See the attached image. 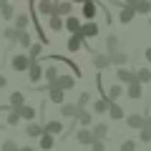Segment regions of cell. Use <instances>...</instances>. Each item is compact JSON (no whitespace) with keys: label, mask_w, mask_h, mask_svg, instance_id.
Here are the masks:
<instances>
[{"label":"cell","mask_w":151,"mask_h":151,"mask_svg":"<svg viewBox=\"0 0 151 151\" xmlns=\"http://www.w3.org/2000/svg\"><path fill=\"white\" fill-rule=\"evenodd\" d=\"M78 103H60V116H63V119H76V113H78Z\"/></svg>","instance_id":"30bf717a"},{"label":"cell","mask_w":151,"mask_h":151,"mask_svg":"<svg viewBox=\"0 0 151 151\" xmlns=\"http://www.w3.org/2000/svg\"><path fill=\"white\" fill-rule=\"evenodd\" d=\"M146 124H149V126H151V113H149V116H146Z\"/></svg>","instance_id":"c3c4849f"},{"label":"cell","mask_w":151,"mask_h":151,"mask_svg":"<svg viewBox=\"0 0 151 151\" xmlns=\"http://www.w3.org/2000/svg\"><path fill=\"white\" fill-rule=\"evenodd\" d=\"M124 3H126V5H134V3H136V0H124Z\"/></svg>","instance_id":"7dc6e473"},{"label":"cell","mask_w":151,"mask_h":151,"mask_svg":"<svg viewBox=\"0 0 151 151\" xmlns=\"http://www.w3.org/2000/svg\"><path fill=\"white\" fill-rule=\"evenodd\" d=\"M38 139H40V149H53V144H55V136L48 134V131H43Z\"/></svg>","instance_id":"f546056e"},{"label":"cell","mask_w":151,"mask_h":151,"mask_svg":"<svg viewBox=\"0 0 151 151\" xmlns=\"http://www.w3.org/2000/svg\"><path fill=\"white\" fill-rule=\"evenodd\" d=\"M35 8H38V13H43V15H53L55 13V0H40Z\"/></svg>","instance_id":"ac0fdd59"},{"label":"cell","mask_w":151,"mask_h":151,"mask_svg":"<svg viewBox=\"0 0 151 151\" xmlns=\"http://www.w3.org/2000/svg\"><path fill=\"white\" fill-rule=\"evenodd\" d=\"M63 28L68 33H78L81 30V20H78V18L73 15V13H70V15H65V20H63Z\"/></svg>","instance_id":"7c38bea8"},{"label":"cell","mask_w":151,"mask_h":151,"mask_svg":"<svg viewBox=\"0 0 151 151\" xmlns=\"http://www.w3.org/2000/svg\"><path fill=\"white\" fill-rule=\"evenodd\" d=\"M40 53H43V43H40V40L28 45V55H30V58H40Z\"/></svg>","instance_id":"8d00e7d4"},{"label":"cell","mask_w":151,"mask_h":151,"mask_svg":"<svg viewBox=\"0 0 151 151\" xmlns=\"http://www.w3.org/2000/svg\"><path fill=\"white\" fill-rule=\"evenodd\" d=\"M121 149H124V151H134V149H136V141H131V139H126L124 144H121Z\"/></svg>","instance_id":"ee69618b"},{"label":"cell","mask_w":151,"mask_h":151,"mask_svg":"<svg viewBox=\"0 0 151 151\" xmlns=\"http://www.w3.org/2000/svg\"><path fill=\"white\" fill-rule=\"evenodd\" d=\"M28 78H30V83H38L40 78H43V63L38 58H30V65H28Z\"/></svg>","instance_id":"7a4b0ae2"},{"label":"cell","mask_w":151,"mask_h":151,"mask_svg":"<svg viewBox=\"0 0 151 151\" xmlns=\"http://www.w3.org/2000/svg\"><path fill=\"white\" fill-rule=\"evenodd\" d=\"M30 43H33V40H30V33H28V28H25V30H20V33H18V45L28 48Z\"/></svg>","instance_id":"f35d334b"},{"label":"cell","mask_w":151,"mask_h":151,"mask_svg":"<svg viewBox=\"0 0 151 151\" xmlns=\"http://www.w3.org/2000/svg\"><path fill=\"white\" fill-rule=\"evenodd\" d=\"M139 139L144 141V144H151V126H149V124H144V126L139 129Z\"/></svg>","instance_id":"74e56055"},{"label":"cell","mask_w":151,"mask_h":151,"mask_svg":"<svg viewBox=\"0 0 151 151\" xmlns=\"http://www.w3.org/2000/svg\"><path fill=\"white\" fill-rule=\"evenodd\" d=\"M96 13H98V3L96 0H86V3H83V18H86V20H93Z\"/></svg>","instance_id":"8fae6325"},{"label":"cell","mask_w":151,"mask_h":151,"mask_svg":"<svg viewBox=\"0 0 151 151\" xmlns=\"http://www.w3.org/2000/svg\"><path fill=\"white\" fill-rule=\"evenodd\" d=\"M55 13L58 15H70L73 13V3L70 0H55Z\"/></svg>","instance_id":"e0dca14e"},{"label":"cell","mask_w":151,"mask_h":151,"mask_svg":"<svg viewBox=\"0 0 151 151\" xmlns=\"http://www.w3.org/2000/svg\"><path fill=\"white\" fill-rule=\"evenodd\" d=\"M43 131H48V134H53V136H55V134H60V131H63V124H60L58 119H50L48 124L43 126Z\"/></svg>","instance_id":"f1b7e54d"},{"label":"cell","mask_w":151,"mask_h":151,"mask_svg":"<svg viewBox=\"0 0 151 151\" xmlns=\"http://www.w3.org/2000/svg\"><path fill=\"white\" fill-rule=\"evenodd\" d=\"M81 45H83V35H81V33H70L65 48H68L70 53H76V50H81Z\"/></svg>","instance_id":"9c48e42d"},{"label":"cell","mask_w":151,"mask_h":151,"mask_svg":"<svg viewBox=\"0 0 151 151\" xmlns=\"http://www.w3.org/2000/svg\"><path fill=\"white\" fill-rule=\"evenodd\" d=\"M144 58H146V60L151 63V48H146V50H144Z\"/></svg>","instance_id":"f6af8a7d"},{"label":"cell","mask_w":151,"mask_h":151,"mask_svg":"<svg viewBox=\"0 0 151 151\" xmlns=\"http://www.w3.org/2000/svg\"><path fill=\"white\" fill-rule=\"evenodd\" d=\"M13 70H28V65H30V55H23V53H18V55H13Z\"/></svg>","instance_id":"52a82bcc"},{"label":"cell","mask_w":151,"mask_h":151,"mask_svg":"<svg viewBox=\"0 0 151 151\" xmlns=\"http://www.w3.org/2000/svg\"><path fill=\"white\" fill-rule=\"evenodd\" d=\"M88 103H91V93H88V91H83L81 96H78V106H81V108H86Z\"/></svg>","instance_id":"60d3db41"},{"label":"cell","mask_w":151,"mask_h":151,"mask_svg":"<svg viewBox=\"0 0 151 151\" xmlns=\"http://www.w3.org/2000/svg\"><path fill=\"white\" fill-rule=\"evenodd\" d=\"M116 76H119L121 83H129V81H134V78H136V70H131V68H126V65H121V68L116 70Z\"/></svg>","instance_id":"ffe728a7"},{"label":"cell","mask_w":151,"mask_h":151,"mask_svg":"<svg viewBox=\"0 0 151 151\" xmlns=\"http://www.w3.org/2000/svg\"><path fill=\"white\" fill-rule=\"evenodd\" d=\"M121 93H124V86H121V83H113V86L106 91V98H108V101H116Z\"/></svg>","instance_id":"4dcf8cb0"},{"label":"cell","mask_w":151,"mask_h":151,"mask_svg":"<svg viewBox=\"0 0 151 151\" xmlns=\"http://www.w3.org/2000/svg\"><path fill=\"white\" fill-rule=\"evenodd\" d=\"M108 58H111V65H126V63H129V55L121 53V50H111Z\"/></svg>","instance_id":"44dd1931"},{"label":"cell","mask_w":151,"mask_h":151,"mask_svg":"<svg viewBox=\"0 0 151 151\" xmlns=\"http://www.w3.org/2000/svg\"><path fill=\"white\" fill-rule=\"evenodd\" d=\"M28 3H30V0H28Z\"/></svg>","instance_id":"f907efd6"},{"label":"cell","mask_w":151,"mask_h":151,"mask_svg":"<svg viewBox=\"0 0 151 151\" xmlns=\"http://www.w3.org/2000/svg\"><path fill=\"white\" fill-rule=\"evenodd\" d=\"M45 91H48V101L58 103V106H60V103L65 101V91H63V88H60V86H55V83H50V86L45 88Z\"/></svg>","instance_id":"277c9868"},{"label":"cell","mask_w":151,"mask_h":151,"mask_svg":"<svg viewBox=\"0 0 151 151\" xmlns=\"http://www.w3.org/2000/svg\"><path fill=\"white\" fill-rule=\"evenodd\" d=\"M43 78L48 83H55V78H58V68L53 65V60H50V65H43Z\"/></svg>","instance_id":"d4e9b609"},{"label":"cell","mask_w":151,"mask_h":151,"mask_svg":"<svg viewBox=\"0 0 151 151\" xmlns=\"http://www.w3.org/2000/svg\"><path fill=\"white\" fill-rule=\"evenodd\" d=\"M103 146H106V144H103V139H93L91 141V149L93 151H103Z\"/></svg>","instance_id":"b9f144b4"},{"label":"cell","mask_w":151,"mask_h":151,"mask_svg":"<svg viewBox=\"0 0 151 151\" xmlns=\"http://www.w3.org/2000/svg\"><path fill=\"white\" fill-rule=\"evenodd\" d=\"M18 113H20V119H23V121H33L38 111H35L33 106H28V103H23V106H18Z\"/></svg>","instance_id":"7402d4cb"},{"label":"cell","mask_w":151,"mask_h":151,"mask_svg":"<svg viewBox=\"0 0 151 151\" xmlns=\"http://www.w3.org/2000/svg\"><path fill=\"white\" fill-rule=\"evenodd\" d=\"M108 103H111V101H108L106 96L98 98V101H93V113H106L108 111Z\"/></svg>","instance_id":"836d02e7"},{"label":"cell","mask_w":151,"mask_h":151,"mask_svg":"<svg viewBox=\"0 0 151 151\" xmlns=\"http://www.w3.org/2000/svg\"><path fill=\"white\" fill-rule=\"evenodd\" d=\"M76 141H78V144H83V146H91V141H93V131L88 129V126H83V129L76 134Z\"/></svg>","instance_id":"4fadbf2b"},{"label":"cell","mask_w":151,"mask_h":151,"mask_svg":"<svg viewBox=\"0 0 151 151\" xmlns=\"http://www.w3.org/2000/svg\"><path fill=\"white\" fill-rule=\"evenodd\" d=\"M48 30H63V15H58V13L48 15Z\"/></svg>","instance_id":"4316f807"},{"label":"cell","mask_w":151,"mask_h":151,"mask_svg":"<svg viewBox=\"0 0 151 151\" xmlns=\"http://www.w3.org/2000/svg\"><path fill=\"white\" fill-rule=\"evenodd\" d=\"M106 113L111 116L113 121H121V119L126 116V111H124V108H121V106H119L116 101H111V103H108V111H106Z\"/></svg>","instance_id":"5bb4252c"},{"label":"cell","mask_w":151,"mask_h":151,"mask_svg":"<svg viewBox=\"0 0 151 151\" xmlns=\"http://www.w3.org/2000/svg\"><path fill=\"white\" fill-rule=\"evenodd\" d=\"M98 30H101V28H98L96 20H86V23H81V30H78V33L83 35V40H88V38H96Z\"/></svg>","instance_id":"3957f363"},{"label":"cell","mask_w":151,"mask_h":151,"mask_svg":"<svg viewBox=\"0 0 151 151\" xmlns=\"http://www.w3.org/2000/svg\"><path fill=\"white\" fill-rule=\"evenodd\" d=\"M28 23H30V15H25V13H15V15H13V25L20 28V30H25Z\"/></svg>","instance_id":"484cf974"},{"label":"cell","mask_w":151,"mask_h":151,"mask_svg":"<svg viewBox=\"0 0 151 151\" xmlns=\"http://www.w3.org/2000/svg\"><path fill=\"white\" fill-rule=\"evenodd\" d=\"M18 33H20V28L10 25V28H5V30H3V38H5V40H10V43H18Z\"/></svg>","instance_id":"d6a6232c"},{"label":"cell","mask_w":151,"mask_h":151,"mask_svg":"<svg viewBox=\"0 0 151 151\" xmlns=\"http://www.w3.org/2000/svg\"><path fill=\"white\" fill-rule=\"evenodd\" d=\"M40 134H43V126L35 124V121H28V126H25V136L28 139H38Z\"/></svg>","instance_id":"d6986e66"},{"label":"cell","mask_w":151,"mask_h":151,"mask_svg":"<svg viewBox=\"0 0 151 151\" xmlns=\"http://www.w3.org/2000/svg\"><path fill=\"white\" fill-rule=\"evenodd\" d=\"M124 121H126V126H129V129H134V131H139L141 126L146 124V119L141 116V113H129V116H124Z\"/></svg>","instance_id":"8992f818"},{"label":"cell","mask_w":151,"mask_h":151,"mask_svg":"<svg viewBox=\"0 0 151 151\" xmlns=\"http://www.w3.org/2000/svg\"><path fill=\"white\" fill-rule=\"evenodd\" d=\"M106 50H108V53H111V50H119V35H113V33H111V35L106 38Z\"/></svg>","instance_id":"ab89813d"},{"label":"cell","mask_w":151,"mask_h":151,"mask_svg":"<svg viewBox=\"0 0 151 151\" xmlns=\"http://www.w3.org/2000/svg\"><path fill=\"white\" fill-rule=\"evenodd\" d=\"M108 65H111L108 53H93V68H96V70H106Z\"/></svg>","instance_id":"ba28073f"},{"label":"cell","mask_w":151,"mask_h":151,"mask_svg":"<svg viewBox=\"0 0 151 151\" xmlns=\"http://www.w3.org/2000/svg\"><path fill=\"white\" fill-rule=\"evenodd\" d=\"M18 121H20V113H18V108H8V116H5V126H15Z\"/></svg>","instance_id":"1f68e13d"},{"label":"cell","mask_w":151,"mask_h":151,"mask_svg":"<svg viewBox=\"0 0 151 151\" xmlns=\"http://www.w3.org/2000/svg\"><path fill=\"white\" fill-rule=\"evenodd\" d=\"M91 131H93V139H106L108 136V126L106 124H96Z\"/></svg>","instance_id":"d590c367"},{"label":"cell","mask_w":151,"mask_h":151,"mask_svg":"<svg viewBox=\"0 0 151 151\" xmlns=\"http://www.w3.org/2000/svg\"><path fill=\"white\" fill-rule=\"evenodd\" d=\"M3 149H5V151H18V144L8 139V141H3Z\"/></svg>","instance_id":"7bdbcfd3"},{"label":"cell","mask_w":151,"mask_h":151,"mask_svg":"<svg viewBox=\"0 0 151 151\" xmlns=\"http://www.w3.org/2000/svg\"><path fill=\"white\" fill-rule=\"evenodd\" d=\"M55 86H60L63 91H70V88L76 86V76H60V73H58V78H55Z\"/></svg>","instance_id":"9a60e30c"},{"label":"cell","mask_w":151,"mask_h":151,"mask_svg":"<svg viewBox=\"0 0 151 151\" xmlns=\"http://www.w3.org/2000/svg\"><path fill=\"white\" fill-rule=\"evenodd\" d=\"M124 93L131 98V101H141V98H144V83H139V81L134 78V81H129V83H126Z\"/></svg>","instance_id":"6da1fadb"},{"label":"cell","mask_w":151,"mask_h":151,"mask_svg":"<svg viewBox=\"0 0 151 151\" xmlns=\"http://www.w3.org/2000/svg\"><path fill=\"white\" fill-rule=\"evenodd\" d=\"M134 10H136V15H149L151 13V0H136Z\"/></svg>","instance_id":"cb8c5ba5"},{"label":"cell","mask_w":151,"mask_h":151,"mask_svg":"<svg viewBox=\"0 0 151 151\" xmlns=\"http://www.w3.org/2000/svg\"><path fill=\"white\" fill-rule=\"evenodd\" d=\"M136 81L139 83H149L151 81V68H136Z\"/></svg>","instance_id":"e575fe53"},{"label":"cell","mask_w":151,"mask_h":151,"mask_svg":"<svg viewBox=\"0 0 151 151\" xmlns=\"http://www.w3.org/2000/svg\"><path fill=\"white\" fill-rule=\"evenodd\" d=\"M70 3H73V5H83V3H86V0H70Z\"/></svg>","instance_id":"bcb514c9"},{"label":"cell","mask_w":151,"mask_h":151,"mask_svg":"<svg viewBox=\"0 0 151 151\" xmlns=\"http://www.w3.org/2000/svg\"><path fill=\"white\" fill-rule=\"evenodd\" d=\"M149 25H151V13H149Z\"/></svg>","instance_id":"681fc988"},{"label":"cell","mask_w":151,"mask_h":151,"mask_svg":"<svg viewBox=\"0 0 151 151\" xmlns=\"http://www.w3.org/2000/svg\"><path fill=\"white\" fill-rule=\"evenodd\" d=\"M76 121H78V126H91L93 116H91V111H86V108H78V113H76Z\"/></svg>","instance_id":"603a6c76"},{"label":"cell","mask_w":151,"mask_h":151,"mask_svg":"<svg viewBox=\"0 0 151 151\" xmlns=\"http://www.w3.org/2000/svg\"><path fill=\"white\" fill-rule=\"evenodd\" d=\"M23 103H25V96H23V91H13L10 96H8V106L18 108V106H23Z\"/></svg>","instance_id":"83f0119b"},{"label":"cell","mask_w":151,"mask_h":151,"mask_svg":"<svg viewBox=\"0 0 151 151\" xmlns=\"http://www.w3.org/2000/svg\"><path fill=\"white\" fill-rule=\"evenodd\" d=\"M0 15L5 18V20H13V15H15V8H13L10 0H0Z\"/></svg>","instance_id":"2e32d148"},{"label":"cell","mask_w":151,"mask_h":151,"mask_svg":"<svg viewBox=\"0 0 151 151\" xmlns=\"http://www.w3.org/2000/svg\"><path fill=\"white\" fill-rule=\"evenodd\" d=\"M119 8H121V13H119V20L124 23V25H129V23L136 18V10H134V5H126V3H121Z\"/></svg>","instance_id":"5b68a950"}]
</instances>
